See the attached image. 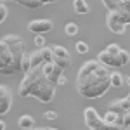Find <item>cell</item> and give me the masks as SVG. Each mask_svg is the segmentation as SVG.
Segmentation results:
<instances>
[{"label":"cell","instance_id":"1","mask_svg":"<svg viewBox=\"0 0 130 130\" xmlns=\"http://www.w3.org/2000/svg\"><path fill=\"white\" fill-rule=\"evenodd\" d=\"M111 89V73L99 61H87L76 75V92L85 99H97Z\"/></svg>","mask_w":130,"mask_h":130},{"label":"cell","instance_id":"2","mask_svg":"<svg viewBox=\"0 0 130 130\" xmlns=\"http://www.w3.org/2000/svg\"><path fill=\"white\" fill-rule=\"evenodd\" d=\"M56 87L57 85H54L45 76L43 68H35L24 73L18 92L21 97H35L40 102H50L56 95Z\"/></svg>","mask_w":130,"mask_h":130},{"label":"cell","instance_id":"3","mask_svg":"<svg viewBox=\"0 0 130 130\" xmlns=\"http://www.w3.org/2000/svg\"><path fill=\"white\" fill-rule=\"evenodd\" d=\"M52 54H54V64L59 66L61 70H68L71 66V56L66 47L62 45H52Z\"/></svg>","mask_w":130,"mask_h":130},{"label":"cell","instance_id":"4","mask_svg":"<svg viewBox=\"0 0 130 130\" xmlns=\"http://www.w3.org/2000/svg\"><path fill=\"white\" fill-rule=\"evenodd\" d=\"M54 28V23L50 19H35V21H30L28 23V30L35 35H43Z\"/></svg>","mask_w":130,"mask_h":130},{"label":"cell","instance_id":"5","mask_svg":"<svg viewBox=\"0 0 130 130\" xmlns=\"http://www.w3.org/2000/svg\"><path fill=\"white\" fill-rule=\"evenodd\" d=\"M106 24H108V28H109L113 33H116V35H123L125 33V23L118 18V14L116 12H108L106 14Z\"/></svg>","mask_w":130,"mask_h":130},{"label":"cell","instance_id":"6","mask_svg":"<svg viewBox=\"0 0 130 130\" xmlns=\"http://www.w3.org/2000/svg\"><path fill=\"white\" fill-rule=\"evenodd\" d=\"M83 120H85V125L89 127V130L99 127L101 123H104V118L99 116V113H97L95 108H87L83 111Z\"/></svg>","mask_w":130,"mask_h":130},{"label":"cell","instance_id":"7","mask_svg":"<svg viewBox=\"0 0 130 130\" xmlns=\"http://www.w3.org/2000/svg\"><path fill=\"white\" fill-rule=\"evenodd\" d=\"M12 106V90L9 85H0V115H5Z\"/></svg>","mask_w":130,"mask_h":130},{"label":"cell","instance_id":"8","mask_svg":"<svg viewBox=\"0 0 130 130\" xmlns=\"http://www.w3.org/2000/svg\"><path fill=\"white\" fill-rule=\"evenodd\" d=\"M97 61H99L102 66H106V68H120V66H121L120 56L109 54L108 50H102V52H99V56H97Z\"/></svg>","mask_w":130,"mask_h":130},{"label":"cell","instance_id":"9","mask_svg":"<svg viewBox=\"0 0 130 130\" xmlns=\"http://www.w3.org/2000/svg\"><path fill=\"white\" fill-rule=\"evenodd\" d=\"M108 111H113L116 115H125L130 111V99L128 97H121V99H115L109 102Z\"/></svg>","mask_w":130,"mask_h":130},{"label":"cell","instance_id":"10","mask_svg":"<svg viewBox=\"0 0 130 130\" xmlns=\"http://www.w3.org/2000/svg\"><path fill=\"white\" fill-rule=\"evenodd\" d=\"M18 125H19L21 130H33V127H35V118L30 116V115H23V116H19V120H18Z\"/></svg>","mask_w":130,"mask_h":130},{"label":"cell","instance_id":"11","mask_svg":"<svg viewBox=\"0 0 130 130\" xmlns=\"http://www.w3.org/2000/svg\"><path fill=\"white\" fill-rule=\"evenodd\" d=\"M73 9H75L76 14L85 16V14H89V12H90V5L85 2V0H75V2H73Z\"/></svg>","mask_w":130,"mask_h":130},{"label":"cell","instance_id":"12","mask_svg":"<svg viewBox=\"0 0 130 130\" xmlns=\"http://www.w3.org/2000/svg\"><path fill=\"white\" fill-rule=\"evenodd\" d=\"M123 82H125V78H123V75H121L120 71H113L111 73V87H121L123 85Z\"/></svg>","mask_w":130,"mask_h":130},{"label":"cell","instance_id":"13","mask_svg":"<svg viewBox=\"0 0 130 130\" xmlns=\"http://www.w3.org/2000/svg\"><path fill=\"white\" fill-rule=\"evenodd\" d=\"M31 70V54H26L23 61H21V71H24V73H28Z\"/></svg>","mask_w":130,"mask_h":130},{"label":"cell","instance_id":"14","mask_svg":"<svg viewBox=\"0 0 130 130\" xmlns=\"http://www.w3.org/2000/svg\"><path fill=\"white\" fill-rule=\"evenodd\" d=\"M21 7H26V9H38V7H42V5H45L47 2H18Z\"/></svg>","mask_w":130,"mask_h":130},{"label":"cell","instance_id":"15","mask_svg":"<svg viewBox=\"0 0 130 130\" xmlns=\"http://www.w3.org/2000/svg\"><path fill=\"white\" fill-rule=\"evenodd\" d=\"M104 121H106V123H109V125H115V123L118 121V115H116V113H113V111H108V113L104 115Z\"/></svg>","mask_w":130,"mask_h":130},{"label":"cell","instance_id":"16","mask_svg":"<svg viewBox=\"0 0 130 130\" xmlns=\"http://www.w3.org/2000/svg\"><path fill=\"white\" fill-rule=\"evenodd\" d=\"M116 14H118V18H120L125 24H130V12H127V10H123V9H118V10H115Z\"/></svg>","mask_w":130,"mask_h":130},{"label":"cell","instance_id":"17","mask_svg":"<svg viewBox=\"0 0 130 130\" xmlns=\"http://www.w3.org/2000/svg\"><path fill=\"white\" fill-rule=\"evenodd\" d=\"M64 31H66V35L73 37V35H76V33H78V24H75V23H68V24H66V28H64Z\"/></svg>","mask_w":130,"mask_h":130},{"label":"cell","instance_id":"18","mask_svg":"<svg viewBox=\"0 0 130 130\" xmlns=\"http://www.w3.org/2000/svg\"><path fill=\"white\" fill-rule=\"evenodd\" d=\"M120 62H121V66H127V64L130 62V54H128V50H125V49L120 50Z\"/></svg>","mask_w":130,"mask_h":130},{"label":"cell","instance_id":"19","mask_svg":"<svg viewBox=\"0 0 130 130\" xmlns=\"http://www.w3.org/2000/svg\"><path fill=\"white\" fill-rule=\"evenodd\" d=\"M75 47H76V52H78V54H87L89 49H90L87 42H76V45H75Z\"/></svg>","mask_w":130,"mask_h":130},{"label":"cell","instance_id":"20","mask_svg":"<svg viewBox=\"0 0 130 130\" xmlns=\"http://www.w3.org/2000/svg\"><path fill=\"white\" fill-rule=\"evenodd\" d=\"M106 50H108L109 54H115V56H120V50H121V47H118L116 43H109V45L106 47Z\"/></svg>","mask_w":130,"mask_h":130},{"label":"cell","instance_id":"21","mask_svg":"<svg viewBox=\"0 0 130 130\" xmlns=\"http://www.w3.org/2000/svg\"><path fill=\"white\" fill-rule=\"evenodd\" d=\"M7 5H5V2H2L0 4V23H4L5 21V18H7Z\"/></svg>","mask_w":130,"mask_h":130},{"label":"cell","instance_id":"22","mask_svg":"<svg viewBox=\"0 0 130 130\" xmlns=\"http://www.w3.org/2000/svg\"><path fill=\"white\" fill-rule=\"evenodd\" d=\"M35 45L38 47V50L45 49V38H43L42 35H35Z\"/></svg>","mask_w":130,"mask_h":130},{"label":"cell","instance_id":"23","mask_svg":"<svg viewBox=\"0 0 130 130\" xmlns=\"http://www.w3.org/2000/svg\"><path fill=\"white\" fill-rule=\"evenodd\" d=\"M118 9H123L130 12V0H118Z\"/></svg>","mask_w":130,"mask_h":130},{"label":"cell","instance_id":"24","mask_svg":"<svg viewBox=\"0 0 130 130\" xmlns=\"http://www.w3.org/2000/svg\"><path fill=\"white\" fill-rule=\"evenodd\" d=\"M43 118H45V120H56V118H57V113H56V111H45V113H43Z\"/></svg>","mask_w":130,"mask_h":130},{"label":"cell","instance_id":"25","mask_svg":"<svg viewBox=\"0 0 130 130\" xmlns=\"http://www.w3.org/2000/svg\"><path fill=\"white\" fill-rule=\"evenodd\" d=\"M92 130H111V125L104 121V123H101L99 127H95V128H92Z\"/></svg>","mask_w":130,"mask_h":130},{"label":"cell","instance_id":"26","mask_svg":"<svg viewBox=\"0 0 130 130\" xmlns=\"http://www.w3.org/2000/svg\"><path fill=\"white\" fill-rule=\"evenodd\" d=\"M111 130H127V127L123 123H115V125H111Z\"/></svg>","mask_w":130,"mask_h":130},{"label":"cell","instance_id":"27","mask_svg":"<svg viewBox=\"0 0 130 130\" xmlns=\"http://www.w3.org/2000/svg\"><path fill=\"white\" fill-rule=\"evenodd\" d=\"M123 123H125V127H127V128L130 127V111H128V113H125V118H123Z\"/></svg>","mask_w":130,"mask_h":130},{"label":"cell","instance_id":"28","mask_svg":"<svg viewBox=\"0 0 130 130\" xmlns=\"http://www.w3.org/2000/svg\"><path fill=\"white\" fill-rule=\"evenodd\" d=\"M66 82H68V78H66L64 75H62V76H61V78H59V83H57V85H64Z\"/></svg>","mask_w":130,"mask_h":130},{"label":"cell","instance_id":"29","mask_svg":"<svg viewBox=\"0 0 130 130\" xmlns=\"http://www.w3.org/2000/svg\"><path fill=\"white\" fill-rule=\"evenodd\" d=\"M0 130H5V121H4V120L0 121Z\"/></svg>","mask_w":130,"mask_h":130},{"label":"cell","instance_id":"30","mask_svg":"<svg viewBox=\"0 0 130 130\" xmlns=\"http://www.w3.org/2000/svg\"><path fill=\"white\" fill-rule=\"evenodd\" d=\"M125 82L128 83V87H130V76H128V78H125ZM127 97H128V99H130V94H128V95H127Z\"/></svg>","mask_w":130,"mask_h":130},{"label":"cell","instance_id":"31","mask_svg":"<svg viewBox=\"0 0 130 130\" xmlns=\"http://www.w3.org/2000/svg\"><path fill=\"white\" fill-rule=\"evenodd\" d=\"M40 130H56V128H40Z\"/></svg>","mask_w":130,"mask_h":130},{"label":"cell","instance_id":"32","mask_svg":"<svg viewBox=\"0 0 130 130\" xmlns=\"http://www.w3.org/2000/svg\"><path fill=\"white\" fill-rule=\"evenodd\" d=\"M33 130H40V128H33Z\"/></svg>","mask_w":130,"mask_h":130},{"label":"cell","instance_id":"33","mask_svg":"<svg viewBox=\"0 0 130 130\" xmlns=\"http://www.w3.org/2000/svg\"><path fill=\"white\" fill-rule=\"evenodd\" d=\"M128 130H130V127H128Z\"/></svg>","mask_w":130,"mask_h":130},{"label":"cell","instance_id":"34","mask_svg":"<svg viewBox=\"0 0 130 130\" xmlns=\"http://www.w3.org/2000/svg\"><path fill=\"white\" fill-rule=\"evenodd\" d=\"M127 130H128V128H127Z\"/></svg>","mask_w":130,"mask_h":130}]
</instances>
